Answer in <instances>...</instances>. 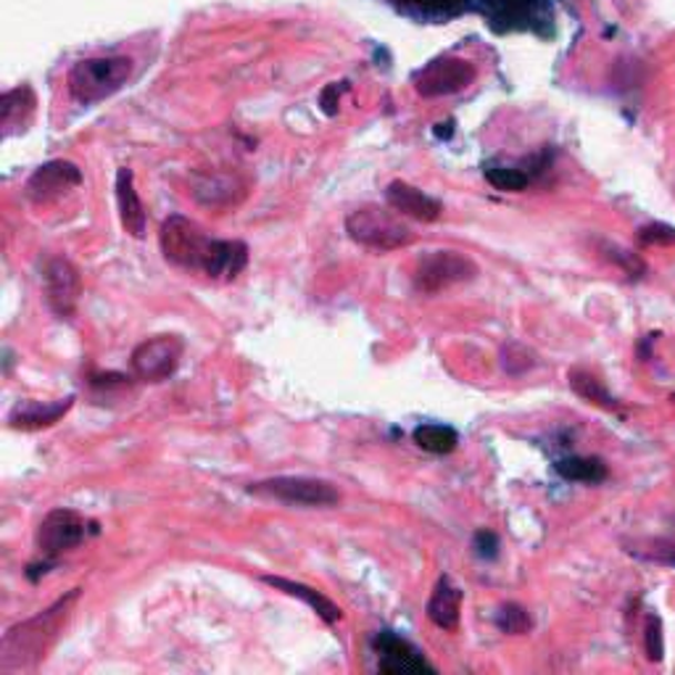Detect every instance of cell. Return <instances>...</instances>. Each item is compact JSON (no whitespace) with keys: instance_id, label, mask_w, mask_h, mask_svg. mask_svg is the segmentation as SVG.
I'll return each mask as SVG.
<instances>
[{"instance_id":"cell-1","label":"cell","mask_w":675,"mask_h":675,"mask_svg":"<svg viewBox=\"0 0 675 675\" xmlns=\"http://www.w3.org/2000/svg\"><path fill=\"white\" fill-rule=\"evenodd\" d=\"M164 259L185 273H201L208 280H235L248 264V246L241 241H217L198 222L172 214L158 233Z\"/></svg>"},{"instance_id":"cell-2","label":"cell","mask_w":675,"mask_h":675,"mask_svg":"<svg viewBox=\"0 0 675 675\" xmlns=\"http://www.w3.org/2000/svg\"><path fill=\"white\" fill-rule=\"evenodd\" d=\"M80 596L82 589L67 591L51 607H45L34 617H27V621L6 631L3 642H0V675L38 673L48 652L53 650V644L59 642L61 633L67 631L69 621H72Z\"/></svg>"},{"instance_id":"cell-3","label":"cell","mask_w":675,"mask_h":675,"mask_svg":"<svg viewBox=\"0 0 675 675\" xmlns=\"http://www.w3.org/2000/svg\"><path fill=\"white\" fill-rule=\"evenodd\" d=\"M132 76V59L127 55H93L82 59L69 69L67 88L74 103L80 106H95V103L111 99L127 85Z\"/></svg>"},{"instance_id":"cell-4","label":"cell","mask_w":675,"mask_h":675,"mask_svg":"<svg viewBox=\"0 0 675 675\" xmlns=\"http://www.w3.org/2000/svg\"><path fill=\"white\" fill-rule=\"evenodd\" d=\"M346 233L354 243L372 250H399L415 241L412 227L403 225L401 217L393 214V208L378 204L354 208L346 217Z\"/></svg>"},{"instance_id":"cell-5","label":"cell","mask_w":675,"mask_h":675,"mask_svg":"<svg viewBox=\"0 0 675 675\" xmlns=\"http://www.w3.org/2000/svg\"><path fill=\"white\" fill-rule=\"evenodd\" d=\"M248 493L283 501L290 507H304V510H327V507L340 504V491L330 480L309 475H277L259 480V483L248 485Z\"/></svg>"},{"instance_id":"cell-6","label":"cell","mask_w":675,"mask_h":675,"mask_svg":"<svg viewBox=\"0 0 675 675\" xmlns=\"http://www.w3.org/2000/svg\"><path fill=\"white\" fill-rule=\"evenodd\" d=\"M478 277V264L470 256L457 254V250H430L417 262L412 285L417 294L436 296L441 290L454 288V285L470 283Z\"/></svg>"},{"instance_id":"cell-7","label":"cell","mask_w":675,"mask_h":675,"mask_svg":"<svg viewBox=\"0 0 675 675\" xmlns=\"http://www.w3.org/2000/svg\"><path fill=\"white\" fill-rule=\"evenodd\" d=\"M185 357V340L172 333L145 338L132 349L130 367L132 375L143 382H164L180 370V361Z\"/></svg>"},{"instance_id":"cell-8","label":"cell","mask_w":675,"mask_h":675,"mask_svg":"<svg viewBox=\"0 0 675 675\" xmlns=\"http://www.w3.org/2000/svg\"><path fill=\"white\" fill-rule=\"evenodd\" d=\"M90 525L85 518H82L76 510H67V507H59V510H51L43 518V523L38 525V552L45 556L48 562H55L61 554L72 552L88 539Z\"/></svg>"},{"instance_id":"cell-9","label":"cell","mask_w":675,"mask_h":675,"mask_svg":"<svg viewBox=\"0 0 675 675\" xmlns=\"http://www.w3.org/2000/svg\"><path fill=\"white\" fill-rule=\"evenodd\" d=\"M478 69L464 59L454 55H443V59L430 61L415 74V90L422 99H443V95H454L459 90L470 88L475 82Z\"/></svg>"},{"instance_id":"cell-10","label":"cell","mask_w":675,"mask_h":675,"mask_svg":"<svg viewBox=\"0 0 675 675\" xmlns=\"http://www.w3.org/2000/svg\"><path fill=\"white\" fill-rule=\"evenodd\" d=\"M45 304L59 319H72L82 296L80 269L64 256H53L43 269Z\"/></svg>"},{"instance_id":"cell-11","label":"cell","mask_w":675,"mask_h":675,"mask_svg":"<svg viewBox=\"0 0 675 675\" xmlns=\"http://www.w3.org/2000/svg\"><path fill=\"white\" fill-rule=\"evenodd\" d=\"M372 650L378 654V671L388 675L401 673H436V665L428 663V657L412 642L399 636L393 631L375 633Z\"/></svg>"},{"instance_id":"cell-12","label":"cell","mask_w":675,"mask_h":675,"mask_svg":"<svg viewBox=\"0 0 675 675\" xmlns=\"http://www.w3.org/2000/svg\"><path fill=\"white\" fill-rule=\"evenodd\" d=\"M80 185V166L64 162V158H55V162H48L40 166V170H34V175L27 180V196H30L34 204H48V201L61 198L64 193L74 191V187Z\"/></svg>"},{"instance_id":"cell-13","label":"cell","mask_w":675,"mask_h":675,"mask_svg":"<svg viewBox=\"0 0 675 675\" xmlns=\"http://www.w3.org/2000/svg\"><path fill=\"white\" fill-rule=\"evenodd\" d=\"M74 396L55 401H38V399H24L9 412V428L13 430H43L53 428L55 422L64 420L72 412Z\"/></svg>"},{"instance_id":"cell-14","label":"cell","mask_w":675,"mask_h":675,"mask_svg":"<svg viewBox=\"0 0 675 675\" xmlns=\"http://www.w3.org/2000/svg\"><path fill=\"white\" fill-rule=\"evenodd\" d=\"M386 201L396 214H401V217H409V219H417V222H436L443 212L441 201L428 196V193L420 191V187L401 183V180H393V183L388 185Z\"/></svg>"},{"instance_id":"cell-15","label":"cell","mask_w":675,"mask_h":675,"mask_svg":"<svg viewBox=\"0 0 675 675\" xmlns=\"http://www.w3.org/2000/svg\"><path fill=\"white\" fill-rule=\"evenodd\" d=\"M462 602H464L462 589H459L449 575H441L438 577L433 594H430V600H428V621L441 631H449V633L459 631Z\"/></svg>"},{"instance_id":"cell-16","label":"cell","mask_w":675,"mask_h":675,"mask_svg":"<svg viewBox=\"0 0 675 675\" xmlns=\"http://www.w3.org/2000/svg\"><path fill=\"white\" fill-rule=\"evenodd\" d=\"M34 109H38V99H34V90L30 85L6 90L3 99H0V132H3L6 141L30 127Z\"/></svg>"},{"instance_id":"cell-17","label":"cell","mask_w":675,"mask_h":675,"mask_svg":"<svg viewBox=\"0 0 675 675\" xmlns=\"http://www.w3.org/2000/svg\"><path fill=\"white\" fill-rule=\"evenodd\" d=\"M116 204H120V219L127 235L143 238L145 229H149V214H145L143 201L135 191V175H132L130 166H122L116 172Z\"/></svg>"},{"instance_id":"cell-18","label":"cell","mask_w":675,"mask_h":675,"mask_svg":"<svg viewBox=\"0 0 675 675\" xmlns=\"http://www.w3.org/2000/svg\"><path fill=\"white\" fill-rule=\"evenodd\" d=\"M262 581L267 583V586L283 591V594L294 596V600H301L306 607H309L311 612H317V615L323 617L327 625H336L340 617H344V612H340L336 602L327 600L323 591L306 586V583L290 581V577H280V575H262Z\"/></svg>"},{"instance_id":"cell-19","label":"cell","mask_w":675,"mask_h":675,"mask_svg":"<svg viewBox=\"0 0 675 675\" xmlns=\"http://www.w3.org/2000/svg\"><path fill=\"white\" fill-rule=\"evenodd\" d=\"M235 193L246 196V185L238 183V177L222 175V172H212V175H198L193 183V198L198 204L219 208L235 204Z\"/></svg>"},{"instance_id":"cell-20","label":"cell","mask_w":675,"mask_h":675,"mask_svg":"<svg viewBox=\"0 0 675 675\" xmlns=\"http://www.w3.org/2000/svg\"><path fill=\"white\" fill-rule=\"evenodd\" d=\"M556 475L573 480V483H602V480H607L610 470L607 464H604V459L600 457H562L554 462Z\"/></svg>"},{"instance_id":"cell-21","label":"cell","mask_w":675,"mask_h":675,"mask_svg":"<svg viewBox=\"0 0 675 675\" xmlns=\"http://www.w3.org/2000/svg\"><path fill=\"white\" fill-rule=\"evenodd\" d=\"M567 382L583 401L596 403V407L607 409V412H621V403H617L615 396L607 391V386H604V382L596 378L594 372L581 370V367H577V370L567 372Z\"/></svg>"},{"instance_id":"cell-22","label":"cell","mask_w":675,"mask_h":675,"mask_svg":"<svg viewBox=\"0 0 675 675\" xmlns=\"http://www.w3.org/2000/svg\"><path fill=\"white\" fill-rule=\"evenodd\" d=\"M412 441L428 454H451L459 447V433L441 422H422L412 430Z\"/></svg>"},{"instance_id":"cell-23","label":"cell","mask_w":675,"mask_h":675,"mask_svg":"<svg viewBox=\"0 0 675 675\" xmlns=\"http://www.w3.org/2000/svg\"><path fill=\"white\" fill-rule=\"evenodd\" d=\"M625 552L636 560L652 562V565L675 567V539L667 535H654V539H633L625 544Z\"/></svg>"},{"instance_id":"cell-24","label":"cell","mask_w":675,"mask_h":675,"mask_svg":"<svg viewBox=\"0 0 675 675\" xmlns=\"http://www.w3.org/2000/svg\"><path fill=\"white\" fill-rule=\"evenodd\" d=\"M499 365L507 375L520 378V375H528L535 365H539V357H535V351L531 349V346L520 344V340H510L507 346H501Z\"/></svg>"},{"instance_id":"cell-25","label":"cell","mask_w":675,"mask_h":675,"mask_svg":"<svg viewBox=\"0 0 675 675\" xmlns=\"http://www.w3.org/2000/svg\"><path fill=\"white\" fill-rule=\"evenodd\" d=\"M493 623H497V628L501 633H507V636H525V633L533 628L531 612L518 602L501 604L497 615H493Z\"/></svg>"},{"instance_id":"cell-26","label":"cell","mask_w":675,"mask_h":675,"mask_svg":"<svg viewBox=\"0 0 675 675\" xmlns=\"http://www.w3.org/2000/svg\"><path fill=\"white\" fill-rule=\"evenodd\" d=\"M483 175L493 187H497V191H504V193H520L531 185V175L523 170H518V166L489 164L483 170Z\"/></svg>"},{"instance_id":"cell-27","label":"cell","mask_w":675,"mask_h":675,"mask_svg":"<svg viewBox=\"0 0 675 675\" xmlns=\"http://www.w3.org/2000/svg\"><path fill=\"white\" fill-rule=\"evenodd\" d=\"M644 646H646V657L652 663H659L665 654V636H663V621L657 615L646 617L644 625Z\"/></svg>"},{"instance_id":"cell-28","label":"cell","mask_w":675,"mask_h":675,"mask_svg":"<svg viewBox=\"0 0 675 675\" xmlns=\"http://www.w3.org/2000/svg\"><path fill=\"white\" fill-rule=\"evenodd\" d=\"M604 250H607V259L621 264L628 277H642L646 273V264L638 259V256H633L631 250H625L621 246H604Z\"/></svg>"},{"instance_id":"cell-29","label":"cell","mask_w":675,"mask_h":675,"mask_svg":"<svg viewBox=\"0 0 675 675\" xmlns=\"http://www.w3.org/2000/svg\"><path fill=\"white\" fill-rule=\"evenodd\" d=\"M638 241H642L644 246H673L675 229L671 225H663V222H654V225L638 229Z\"/></svg>"},{"instance_id":"cell-30","label":"cell","mask_w":675,"mask_h":675,"mask_svg":"<svg viewBox=\"0 0 675 675\" xmlns=\"http://www.w3.org/2000/svg\"><path fill=\"white\" fill-rule=\"evenodd\" d=\"M472 549H475V556L480 560H497L499 556V535L493 531H478L472 535Z\"/></svg>"},{"instance_id":"cell-31","label":"cell","mask_w":675,"mask_h":675,"mask_svg":"<svg viewBox=\"0 0 675 675\" xmlns=\"http://www.w3.org/2000/svg\"><path fill=\"white\" fill-rule=\"evenodd\" d=\"M340 90L344 88H338V82H333V85H327L325 90H323V109H325V114H336L338 111V99H340Z\"/></svg>"},{"instance_id":"cell-32","label":"cell","mask_w":675,"mask_h":675,"mask_svg":"<svg viewBox=\"0 0 675 675\" xmlns=\"http://www.w3.org/2000/svg\"><path fill=\"white\" fill-rule=\"evenodd\" d=\"M51 565H53V562H48V560H45L43 565H40V567L48 570V567H51ZM30 570H38V565H30ZM30 577H32V581H38V575H34V573H30Z\"/></svg>"},{"instance_id":"cell-33","label":"cell","mask_w":675,"mask_h":675,"mask_svg":"<svg viewBox=\"0 0 675 675\" xmlns=\"http://www.w3.org/2000/svg\"><path fill=\"white\" fill-rule=\"evenodd\" d=\"M671 399H673V401H675V393H673V396H671Z\"/></svg>"}]
</instances>
